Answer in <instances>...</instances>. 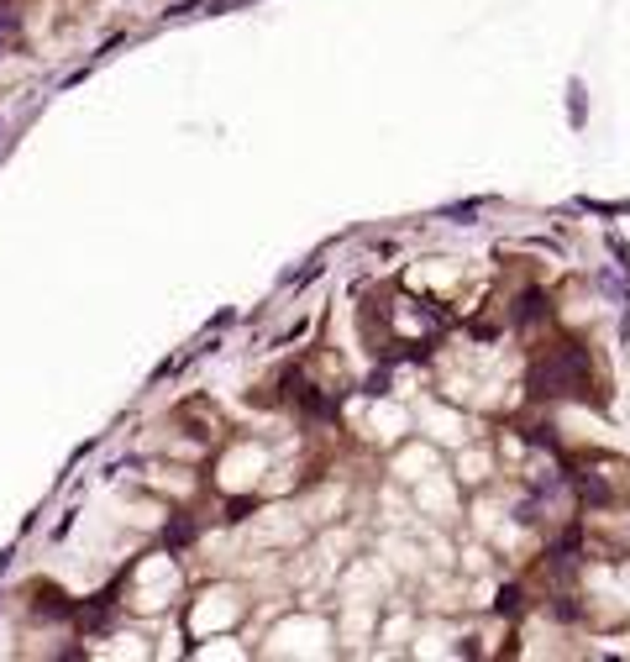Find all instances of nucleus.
Masks as SVG:
<instances>
[{"label":"nucleus","instance_id":"nucleus-3","mask_svg":"<svg viewBox=\"0 0 630 662\" xmlns=\"http://www.w3.org/2000/svg\"><path fill=\"white\" fill-rule=\"evenodd\" d=\"M568 106H572V126L589 121V100H583V79H568Z\"/></svg>","mask_w":630,"mask_h":662},{"label":"nucleus","instance_id":"nucleus-2","mask_svg":"<svg viewBox=\"0 0 630 662\" xmlns=\"http://www.w3.org/2000/svg\"><path fill=\"white\" fill-rule=\"evenodd\" d=\"M541 316H546V300H541V295H520V300H515V321H520V326H531Z\"/></svg>","mask_w":630,"mask_h":662},{"label":"nucleus","instance_id":"nucleus-1","mask_svg":"<svg viewBox=\"0 0 630 662\" xmlns=\"http://www.w3.org/2000/svg\"><path fill=\"white\" fill-rule=\"evenodd\" d=\"M531 390L536 394H583V400H594V363L589 353L578 347V342H557L552 353H541L531 363Z\"/></svg>","mask_w":630,"mask_h":662},{"label":"nucleus","instance_id":"nucleus-4","mask_svg":"<svg viewBox=\"0 0 630 662\" xmlns=\"http://www.w3.org/2000/svg\"><path fill=\"white\" fill-rule=\"evenodd\" d=\"M11 32H16V16H11V11H0V48L11 42Z\"/></svg>","mask_w":630,"mask_h":662}]
</instances>
